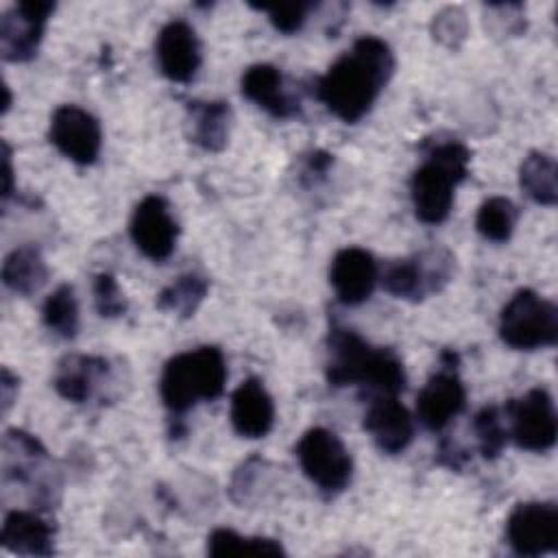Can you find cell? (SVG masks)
Segmentation results:
<instances>
[{
  "instance_id": "1",
  "label": "cell",
  "mask_w": 558,
  "mask_h": 558,
  "mask_svg": "<svg viewBox=\"0 0 558 558\" xmlns=\"http://www.w3.org/2000/svg\"><path fill=\"white\" fill-rule=\"evenodd\" d=\"M392 72L390 46L375 35H362L318 78L316 96L336 118L353 124L371 111Z\"/></svg>"
},
{
  "instance_id": "2",
  "label": "cell",
  "mask_w": 558,
  "mask_h": 558,
  "mask_svg": "<svg viewBox=\"0 0 558 558\" xmlns=\"http://www.w3.org/2000/svg\"><path fill=\"white\" fill-rule=\"evenodd\" d=\"M327 381L336 388L360 384L384 397L405 388V368L392 349L373 347L353 329L333 327L327 338Z\"/></svg>"
},
{
  "instance_id": "3",
  "label": "cell",
  "mask_w": 558,
  "mask_h": 558,
  "mask_svg": "<svg viewBox=\"0 0 558 558\" xmlns=\"http://www.w3.org/2000/svg\"><path fill=\"white\" fill-rule=\"evenodd\" d=\"M471 153L456 140L438 142L429 148L425 161L410 179V196L414 214L425 225L447 220L453 207L456 187L469 174Z\"/></svg>"
},
{
  "instance_id": "4",
  "label": "cell",
  "mask_w": 558,
  "mask_h": 558,
  "mask_svg": "<svg viewBox=\"0 0 558 558\" xmlns=\"http://www.w3.org/2000/svg\"><path fill=\"white\" fill-rule=\"evenodd\" d=\"M227 384V362L218 347L205 344L170 357L161 371L159 395L172 414H183L198 401H214Z\"/></svg>"
},
{
  "instance_id": "5",
  "label": "cell",
  "mask_w": 558,
  "mask_h": 558,
  "mask_svg": "<svg viewBox=\"0 0 558 558\" xmlns=\"http://www.w3.org/2000/svg\"><path fill=\"white\" fill-rule=\"evenodd\" d=\"M499 338L517 351L554 347L558 340V310L538 292L523 288L499 314Z\"/></svg>"
},
{
  "instance_id": "6",
  "label": "cell",
  "mask_w": 558,
  "mask_h": 558,
  "mask_svg": "<svg viewBox=\"0 0 558 558\" xmlns=\"http://www.w3.org/2000/svg\"><path fill=\"white\" fill-rule=\"evenodd\" d=\"M453 255L447 248H427L412 257L397 259L381 275L384 290L395 299L423 301L427 294L442 290L453 275Z\"/></svg>"
},
{
  "instance_id": "7",
  "label": "cell",
  "mask_w": 558,
  "mask_h": 558,
  "mask_svg": "<svg viewBox=\"0 0 558 558\" xmlns=\"http://www.w3.org/2000/svg\"><path fill=\"white\" fill-rule=\"evenodd\" d=\"M296 458L310 482H314L327 495L344 490L351 482V453L344 442L325 427H312L301 436Z\"/></svg>"
},
{
  "instance_id": "8",
  "label": "cell",
  "mask_w": 558,
  "mask_h": 558,
  "mask_svg": "<svg viewBox=\"0 0 558 558\" xmlns=\"http://www.w3.org/2000/svg\"><path fill=\"white\" fill-rule=\"evenodd\" d=\"M508 436L525 451H549L556 442L558 418L554 399L545 388H532L506 403Z\"/></svg>"
},
{
  "instance_id": "9",
  "label": "cell",
  "mask_w": 558,
  "mask_h": 558,
  "mask_svg": "<svg viewBox=\"0 0 558 558\" xmlns=\"http://www.w3.org/2000/svg\"><path fill=\"white\" fill-rule=\"evenodd\" d=\"M506 538L519 556H543L558 547V506L551 501L517 504L506 521Z\"/></svg>"
},
{
  "instance_id": "10",
  "label": "cell",
  "mask_w": 558,
  "mask_h": 558,
  "mask_svg": "<svg viewBox=\"0 0 558 558\" xmlns=\"http://www.w3.org/2000/svg\"><path fill=\"white\" fill-rule=\"evenodd\" d=\"M54 2L24 0L0 17V52L4 61L22 63L37 54Z\"/></svg>"
},
{
  "instance_id": "11",
  "label": "cell",
  "mask_w": 558,
  "mask_h": 558,
  "mask_svg": "<svg viewBox=\"0 0 558 558\" xmlns=\"http://www.w3.org/2000/svg\"><path fill=\"white\" fill-rule=\"evenodd\" d=\"M48 137L61 155L78 166L94 163L102 146L98 120L76 105H63L52 113Z\"/></svg>"
},
{
  "instance_id": "12",
  "label": "cell",
  "mask_w": 558,
  "mask_h": 558,
  "mask_svg": "<svg viewBox=\"0 0 558 558\" xmlns=\"http://www.w3.org/2000/svg\"><path fill=\"white\" fill-rule=\"evenodd\" d=\"M129 231L137 251L153 262L168 259L179 238V225L172 218L166 198L157 194H150L137 203Z\"/></svg>"
},
{
  "instance_id": "13",
  "label": "cell",
  "mask_w": 558,
  "mask_h": 558,
  "mask_svg": "<svg viewBox=\"0 0 558 558\" xmlns=\"http://www.w3.org/2000/svg\"><path fill=\"white\" fill-rule=\"evenodd\" d=\"M453 360L456 355L449 364H445L442 371L434 373L427 379L416 397V416L432 432H440L442 427H447L464 410L466 403V390L462 379L453 371Z\"/></svg>"
},
{
  "instance_id": "14",
  "label": "cell",
  "mask_w": 558,
  "mask_h": 558,
  "mask_svg": "<svg viewBox=\"0 0 558 558\" xmlns=\"http://www.w3.org/2000/svg\"><path fill=\"white\" fill-rule=\"evenodd\" d=\"M379 268L375 257L360 246H347L338 251L329 266V283L344 305H360L371 299Z\"/></svg>"
},
{
  "instance_id": "15",
  "label": "cell",
  "mask_w": 558,
  "mask_h": 558,
  "mask_svg": "<svg viewBox=\"0 0 558 558\" xmlns=\"http://www.w3.org/2000/svg\"><path fill=\"white\" fill-rule=\"evenodd\" d=\"M155 57L166 78L174 83L192 81L201 65V41L196 31L183 20L168 22L157 35Z\"/></svg>"
},
{
  "instance_id": "16",
  "label": "cell",
  "mask_w": 558,
  "mask_h": 558,
  "mask_svg": "<svg viewBox=\"0 0 558 558\" xmlns=\"http://www.w3.org/2000/svg\"><path fill=\"white\" fill-rule=\"evenodd\" d=\"M364 429L384 453H401L414 438V421L397 397H375L364 414Z\"/></svg>"
},
{
  "instance_id": "17",
  "label": "cell",
  "mask_w": 558,
  "mask_h": 558,
  "mask_svg": "<svg viewBox=\"0 0 558 558\" xmlns=\"http://www.w3.org/2000/svg\"><path fill=\"white\" fill-rule=\"evenodd\" d=\"M231 425L242 438H264L275 425V403L257 377L244 379L231 395Z\"/></svg>"
},
{
  "instance_id": "18",
  "label": "cell",
  "mask_w": 558,
  "mask_h": 558,
  "mask_svg": "<svg viewBox=\"0 0 558 558\" xmlns=\"http://www.w3.org/2000/svg\"><path fill=\"white\" fill-rule=\"evenodd\" d=\"M242 96L275 118H292L299 113V100L286 89L281 72L270 63H255L242 74Z\"/></svg>"
},
{
  "instance_id": "19",
  "label": "cell",
  "mask_w": 558,
  "mask_h": 558,
  "mask_svg": "<svg viewBox=\"0 0 558 558\" xmlns=\"http://www.w3.org/2000/svg\"><path fill=\"white\" fill-rule=\"evenodd\" d=\"M109 377V362L98 355H68L54 373L57 392L72 403H87Z\"/></svg>"
},
{
  "instance_id": "20",
  "label": "cell",
  "mask_w": 558,
  "mask_h": 558,
  "mask_svg": "<svg viewBox=\"0 0 558 558\" xmlns=\"http://www.w3.org/2000/svg\"><path fill=\"white\" fill-rule=\"evenodd\" d=\"M0 541L4 549L20 556H50L54 551V527L37 512L11 510L2 521Z\"/></svg>"
},
{
  "instance_id": "21",
  "label": "cell",
  "mask_w": 558,
  "mask_h": 558,
  "mask_svg": "<svg viewBox=\"0 0 558 558\" xmlns=\"http://www.w3.org/2000/svg\"><path fill=\"white\" fill-rule=\"evenodd\" d=\"M187 135L198 148L218 153L229 142L231 107L225 100H192L187 102Z\"/></svg>"
},
{
  "instance_id": "22",
  "label": "cell",
  "mask_w": 558,
  "mask_h": 558,
  "mask_svg": "<svg viewBox=\"0 0 558 558\" xmlns=\"http://www.w3.org/2000/svg\"><path fill=\"white\" fill-rule=\"evenodd\" d=\"M48 279V266L41 251L35 244H22L13 248L2 262V283L20 294H35Z\"/></svg>"
},
{
  "instance_id": "23",
  "label": "cell",
  "mask_w": 558,
  "mask_h": 558,
  "mask_svg": "<svg viewBox=\"0 0 558 558\" xmlns=\"http://www.w3.org/2000/svg\"><path fill=\"white\" fill-rule=\"evenodd\" d=\"M519 185L527 198L551 207L558 201V168L551 155L532 150L519 166Z\"/></svg>"
},
{
  "instance_id": "24",
  "label": "cell",
  "mask_w": 558,
  "mask_h": 558,
  "mask_svg": "<svg viewBox=\"0 0 558 558\" xmlns=\"http://www.w3.org/2000/svg\"><path fill=\"white\" fill-rule=\"evenodd\" d=\"M209 281L198 272L179 275L157 294V307L161 312L177 314L179 318H190L207 296Z\"/></svg>"
},
{
  "instance_id": "25",
  "label": "cell",
  "mask_w": 558,
  "mask_h": 558,
  "mask_svg": "<svg viewBox=\"0 0 558 558\" xmlns=\"http://www.w3.org/2000/svg\"><path fill=\"white\" fill-rule=\"evenodd\" d=\"M207 554L216 558L229 556H283L279 541L266 536H242L229 527H218L207 536Z\"/></svg>"
},
{
  "instance_id": "26",
  "label": "cell",
  "mask_w": 558,
  "mask_h": 558,
  "mask_svg": "<svg viewBox=\"0 0 558 558\" xmlns=\"http://www.w3.org/2000/svg\"><path fill=\"white\" fill-rule=\"evenodd\" d=\"M519 209L506 196H490L486 198L475 216V229L482 238L490 242H506L510 240L517 227Z\"/></svg>"
},
{
  "instance_id": "27",
  "label": "cell",
  "mask_w": 558,
  "mask_h": 558,
  "mask_svg": "<svg viewBox=\"0 0 558 558\" xmlns=\"http://www.w3.org/2000/svg\"><path fill=\"white\" fill-rule=\"evenodd\" d=\"M44 325L57 333L59 338H74L78 331V301L74 296V288L70 283L59 286L41 307Z\"/></svg>"
},
{
  "instance_id": "28",
  "label": "cell",
  "mask_w": 558,
  "mask_h": 558,
  "mask_svg": "<svg viewBox=\"0 0 558 558\" xmlns=\"http://www.w3.org/2000/svg\"><path fill=\"white\" fill-rule=\"evenodd\" d=\"M473 432L477 436L480 451L486 460H495L508 442V425L497 405H484L473 418Z\"/></svg>"
},
{
  "instance_id": "29",
  "label": "cell",
  "mask_w": 558,
  "mask_h": 558,
  "mask_svg": "<svg viewBox=\"0 0 558 558\" xmlns=\"http://www.w3.org/2000/svg\"><path fill=\"white\" fill-rule=\"evenodd\" d=\"M94 303L100 316L105 318H116L126 312V299L116 281L113 275L109 272H98L94 277Z\"/></svg>"
},
{
  "instance_id": "30",
  "label": "cell",
  "mask_w": 558,
  "mask_h": 558,
  "mask_svg": "<svg viewBox=\"0 0 558 558\" xmlns=\"http://www.w3.org/2000/svg\"><path fill=\"white\" fill-rule=\"evenodd\" d=\"M432 33L445 46L456 48L466 37V15L460 7H447L438 15H434Z\"/></svg>"
},
{
  "instance_id": "31",
  "label": "cell",
  "mask_w": 558,
  "mask_h": 558,
  "mask_svg": "<svg viewBox=\"0 0 558 558\" xmlns=\"http://www.w3.org/2000/svg\"><path fill=\"white\" fill-rule=\"evenodd\" d=\"M312 7L314 4H310V2H292V4H281V7H262V11H266L270 15L268 20L279 33L292 35V33L301 31Z\"/></svg>"
},
{
  "instance_id": "32",
  "label": "cell",
  "mask_w": 558,
  "mask_h": 558,
  "mask_svg": "<svg viewBox=\"0 0 558 558\" xmlns=\"http://www.w3.org/2000/svg\"><path fill=\"white\" fill-rule=\"evenodd\" d=\"M0 386H2V412L7 414L13 399H15V392H17V377L11 375V371L7 366L2 368V384Z\"/></svg>"
},
{
  "instance_id": "33",
  "label": "cell",
  "mask_w": 558,
  "mask_h": 558,
  "mask_svg": "<svg viewBox=\"0 0 558 558\" xmlns=\"http://www.w3.org/2000/svg\"><path fill=\"white\" fill-rule=\"evenodd\" d=\"M2 179H4V185H2V198L7 201V198L13 194V166H11V148H9V144H7V142L2 144Z\"/></svg>"
},
{
  "instance_id": "34",
  "label": "cell",
  "mask_w": 558,
  "mask_h": 558,
  "mask_svg": "<svg viewBox=\"0 0 558 558\" xmlns=\"http://www.w3.org/2000/svg\"><path fill=\"white\" fill-rule=\"evenodd\" d=\"M9 107H11V92H9V87L4 85V107H2V113H7Z\"/></svg>"
}]
</instances>
